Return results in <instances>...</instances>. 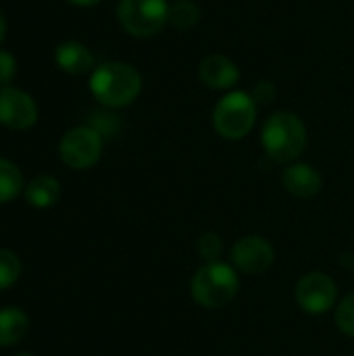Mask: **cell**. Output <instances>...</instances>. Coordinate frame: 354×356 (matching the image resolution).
<instances>
[{"instance_id": "cell-1", "label": "cell", "mask_w": 354, "mask_h": 356, "mask_svg": "<svg viewBox=\"0 0 354 356\" xmlns=\"http://www.w3.org/2000/svg\"><path fill=\"white\" fill-rule=\"evenodd\" d=\"M90 90L104 106L119 108L138 98L142 90V77L127 63H104L94 69L90 77Z\"/></svg>"}, {"instance_id": "cell-2", "label": "cell", "mask_w": 354, "mask_h": 356, "mask_svg": "<svg viewBox=\"0 0 354 356\" xmlns=\"http://www.w3.org/2000/svg\"><path fill=\"white\" fill-rule=\"evenodd\" d=\"M261 142L269 159L277 163H292L303 154L307 146L305 123L294 113H273L263 125Z\"/></svg>"}, {"instance_id": "cell-3", "label": "cell", "mask_w": 354, "mask_h": 356, "mask_svg": "<svg viewBox=\"0 0 354 356\" xmlns=\"http://www.w3.org/2000/svg\"><path fill=\"white\" fill-rule=\"evenodd\" d=\"M240 288L238 273L232 265L215 261L200 267L192 277V296L204 309H221L230 305Z\"/></svg>"}, {"instance_id": "cell-4", "label": "cell", "mask_w": 354, "mask_h": 356, "mask_svg": "<svg viewBox=\"0 0 354 356\" xmlns=\"http://www.w3.org/2000/svg\"><path fill=\"white\" fill-rule=\"evenodd\" d=\"M257 119L255 98L246 92H230L223 96L213 113V125L225 140H240L248 136Z\"/></svg>"}, {"instance_id": "cell-5", "label": "cell", "mask_w": 354, "mask_h": 356, "mask_svg": "<svg viewBox=\"0 0 354 356\" xmlns=\"http://www.w3.org/2000/svg\"><path fill=\"white\" fill-rule=\"evenodd\" d=\"M117 17L127 33L148 38L169 23V4L167 0H121Z\"/></svg>"}, {"instance_id": "cell-6", "label": "cell", "mask_w": 354, "mask_h": 356, "mask_svg": "<svg viewBox=\"0 0 354 356\" xmlns=\"http://www.w3.org/2000/svg\"><path fill=\"white\" fill-rule=\"evenodd\" d=\"M58 154L71 169H90L102 154V138L92 127H75L63 136Z\"/></svg>"}, {"instance_id": "cell-7", "label": "cell", "mask_w": 354, "mask_h": 356, "mask_svg": "<svg viewBox=\"0 0 354 356\" xmlns=\"http://www.w3.org/2000/svg\"><path fill=\"white\" fill-rule=\"evenodd\" d=\"M296 302L311 315H323L336 305L338 288L336 282L325 273H309L296 284Z\"/></svg>"}, {"instance_id": "cell-8", "label": "cell", "mask_w": 354, "mask_h": 356, "mask_svg": "<svg viewBox=\"0 0 354 356\" xmlns=\"http://www.w3.org/2000/svg\"><path fill=\"white\" fill-rule=\"evenodd\" d=\"M273 246L261 236H244L232 248V263L248 275H261L273 265Z\"/></svg>"}, {"instance_id": "cell-9", "label": "cell", "mask_w": 354, "mask_h": 356, "mask_svg": "<svg viewBox=\"0 0 354 356\" xmlns=\"http://www.w3.org/2000/svg\"><path fill=\"white\" fill-rule=\"evenodd\" d=\"M38 119V106L29 94L2 86L0 88V123L8 129H27Z\"/></svg>"}, {"instance_id": "cell-10", "label": "cell", "mask_w": 354, "mask_h": 356, "mask_svg": "<svg viewBox=\"0 0 354 356\" xmlns=\"http://www.w3.org/2000/svg\"><path fill=\"white\" fill-rule=\"evenodd\" d=\"M200 81L213 90H227L234 88L240 79V71L234 60L221 54H211L200 63L198 69Z\"/></svg>"}, {"instance_id": "cell-11", "label": "cell", "mask_w": 354, "mask_h": 356, "mask_svg": "<svg viewBox=\"0 0 354 356\" xmlns=\"http://www.w3.org/2000/svg\"><path fill=\"white\" fill-rule=\"evenodd\" d=\"M284 186L296 198H313L321 190V175L311 165L296 163V165H290L286 169V173H284Z\"/></svg>"}, {"instance_id": "cell-12", "label": "cell", "mask_w": 354, "mask_h": 356, "mask_svg": "<svg viewBox=\"0 0 354 356\" xmlns=\"http://www.w3.org/2000/svg\"><path fill=\"white\" fill-rule=\"evenodd\" d=\"M54 58H56V65L71 73V75H79V73H86L94 67V56L92 52L79 44V42H65L56 48L54 52Z\"/></svg>"}, {"instance_id": "cell-13", "label": "cell", "mask_w": 354, "mask_h": 356, "mask_svg": "<svg viewBox=\"0 0 354 356\" xmlns=\"http://www.w3.org/2000/svg\"><path fill=\"white\" fill-rule=\"evenodd\" d=\"M23 196L33 209H50L61 198V184L50 175H38L27 184Z\"/></svg>"}, {"instance_id": "cell-14", "label": "cell", "mask_w": 354, "mask_h": 356, "mask_svg": "<svg viewBox=\"0 0 354 356\" xmlns=\"http://www.w3.org/2000/svg\"><path fill=\"white\" fill-rule=\"evenodd\" d=\"M29 330V319L21 309L8 307L0 311V348L15 346Z\"/></svg>"}, {"instance_id": "cell-15", "label": "cell", "mask_w": 354, "mask_h": 356, "mask_svg": "<svg viewBox=\"0 0 354 356\" xmlns=\"http://www.w3.org/2000/svg\"><path fill=\"white\" fill-rule=\"evenodd\" d=\"M23 192V175L19 167L6 159H0V204L17 198Z\"/></svg>"}, {"instance_id": "cell-16", "label": "cell", "mask_w": 354, "mask_h": 356, "mask_svg": "<svg viewBox=\"0 0 354 356\" xmlns=\"http://www.w3.org/2000/svg\"><path fill=\"white\" fill-rule=\"evenodd\" d=\"M198 17H200V10L190 0H177L175 4L169 6V23L175 29H182V31L192 29L198 23Z\"/></svg>"}, {"instance_id": "cell-17", "label": "cell", "mask_w": 354, "mask_h": 356, "mask_svg": "<svg viewBox=\"0 0 354 356\" xmlns=\"http://www.w3.org/2000/svg\"><path fill=\"white\" fill-rule=\"evenodd\" d=\"M21 275V261L10 250H0V292L15 286Z\"/></svg>"}, {"instance_id": "cell-18", "label": "cell", "mask_w": 354, "mask_h": 356, "mask_svg": "<svg viewBox=\"0 0 354 356\" xmlns=\"http://www.w3.org/2000/svg\"><path fill=\"white\" fill-rule=\"evenodd\" d=\"M196 248H198V254H200L204 261L215 263V261H219V257H221V252H223V242H221V238H219L217 234H202V236L198 238Z\"/></svg>"}, {"instance_id": "cell-19", "label": "cell", "mask_w": 354, "mask_h": 356, "mask_svg": "<svg viewBox=\"0 0 354 356\" xmlns=\"http://www.w3.org/2000/svg\"><path fill=\"white\" fill-rule=\"evenodd\" d=\"M336 323H338V327H340L346 336L354 338V292L353 294H348V296L338 305Z\"/></svg>"}, {"instance_id": "cell-20", "label": "cell", "mask_w": 354, "mask_h": 356, "mask_svg": "<svg viewBox=\"0 0 354 356\" xmlns=\"http://www.w3.org/2000/svg\"><path fill=\"white\" fill-rule=\"evenodd\" d=\"M15 71H17L15 58L8 52L0 50V86H6L15 77Z\"/></svg>"}, {"instance_id": "cell-21", "label": "cell", "mask_w": 354, "mask_h": 356, "mask_svg": "<svg viewBox=\"0 0 354 356\" xmlns=\"http://www.w3.org/2000/svg\"><path fill=\"white\" fill-rule=\"evenodd\" d=\"M273 94H275V88L269 83V81H263L255 88V94L252 98L255 100H261V102H271L273 100Z\"/></svg>"}, {"instance_id": "cell-22", "label": "cell", "mask_w": 354, "mask_h": 356, "mask_svg": "<svg viewBox=\"0 0 354 356\" xmlns=\"http://www.w3.org/2000/svg\"><path fill=\"white\" fill-rule=\"evenodd\" d=\"M67 2H71V4H75V6H94V4H98L100 0H67Z\"/></svg>"}, {"instance_id": "cell-23", "label": "cell", "mask_w": 354, "mask_h": 356, "mask_svg": "<svg viewBox=\"0 0 354 356\" xmlns=\"http://www.w3.org/2000/svg\"><path fill=\"white\" fill-rule=\"evenodd\" d=\"M4 31H6V25H4V17L0 15V42L4 40Z\"/></svg>"}, {"instance_id": "cell-24", "label": "cell", "mask_w": 354, "mask_h": 356, "mask_svg": "<svg viewBox=\"0 0 354 356\" xmlns=\"http://www.w3.org/2000/svg\"><path fill=\"white\" fill-rule=\"evenodd\" d=\"M17 356H33V355H27V353H23V355H17Z\"/></svg>"}]
</instances>
